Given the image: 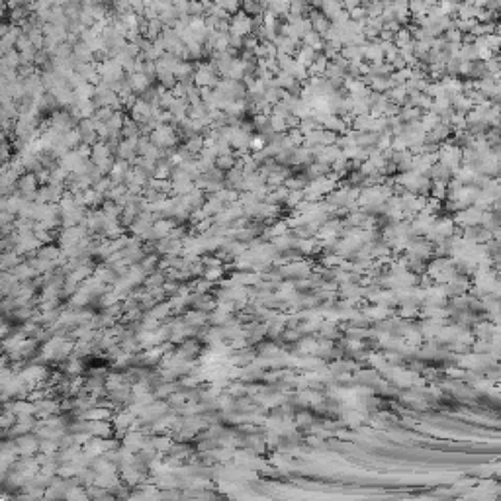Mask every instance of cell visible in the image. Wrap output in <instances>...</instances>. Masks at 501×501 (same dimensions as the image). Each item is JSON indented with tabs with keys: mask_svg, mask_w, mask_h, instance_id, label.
<instances>
[{
	"mask_svg": "<svg viewBox=\"0 0 501 501\" xmlns=\"http://www.w3.org/2000/svg\"><path fill=\"white\" fill-rule=\"evenodd\" d=\"M237 155L233 153V151H229V153H221L217 159H215V166L221 171V173H229V171H233V169H237Z\"/></svg>",
	"mask_w": 501,
	"mask_h": 501,
	"instance_id": "3957f363",
	"label": "cell"
},
{
	"mask_svg": "<svg viewBox=\"0 0 501 501\" xmlns=\"http://www.w3.org/2000/svg\"><path fill=\"white\" fill-rule=\"evenodd\" d=\"M112 116H114L112 108H100V110H96V112H94L92 118H94L96 122H100V124H108V122L112 120Z\"/></svg>",
	"mask_w": 501,
	"mask_h": 501,
	"instance_id": "8992f818",
	"label": "cell"
},
{
	"mask_svg": "<svg viewBox=\"0 0 501 501\" xmlns=\"http://www.w3.org/2000/svg\"><path fill=\"white\" fill-rule=\"evenodd\" d=\"M184 147H186L194 157L196 155H202V151L206 149V141H204V135H194V137L186 139L184 143H182Z\"/></svg>",
	"mask_w": 501,
	"mask_h": 501,
	"instance_id": "277c9868",
	"label": "cell"
},
{
	"mask_svg": "<svg viewBox=\"0 0 501 501\" xmlns=\"http://www.w3.org/2000/svg\"><path fill=\"white\" fill-rule=\"evenodd\" d=\"M303 43H305V47H310V49L317 51L321 49V45H323V41H321V36L319 34H315V32H308L305 36H303Z\"/></svg>",
	"mask_w": 501,
	"mask_h": 501,
	"instance_id": "5b68a950",
	"label": "cell"
},
{
	"mask_svg": "<svg viewBox=\"0 0 501 501\" xmlns=\"http://www.w3.org/2000/svg\"><path fill=\"white\" fill-rule=\"evenodd\" d=\"M163 280H164L163 272H151V276L147 278V286H159V284H163Z\"/></svg>",
	"mask_w": 501,
	"mask_h": 501,
	"instance_id": "52a82bcc",
	"label": "cell"
},
{
	"mask_svg": "<svg viewBox=\"0 0 501 501\" xmlns=\"http://www.w3.org/2000/svg\"><path fill=\"white\" fill-rule=\"evenodd\" d=\"M127 82H129V88L133 90V94H137V96H141L147 88L155 85V82H153L151 78H147L143 73H135V75L127 76Z\"/></svg>",
	"mask_w": 501,
	"mask_h": 501,
	"instance_id": "7a4b0ae2",
	"label": "cell"
},
{
	"mask_svg": "<svg viewBox=\"0 0 501 501\" xmlns=\"http://www.w3.org/2000/svg\"><path fill=\"white\" fill-rule=\"evenodd\" d=\"M129 118L133 122H137L139 125H145L149 120H153V110H151V104L143 102L141 98H137V102L133 104V108L129 110Z\"/></svg>",
	"mask_w": 501,
	"mask_h": 501,
	"instance_id": "6da1fadb",
	"label": "cell"
}]
</instances>
